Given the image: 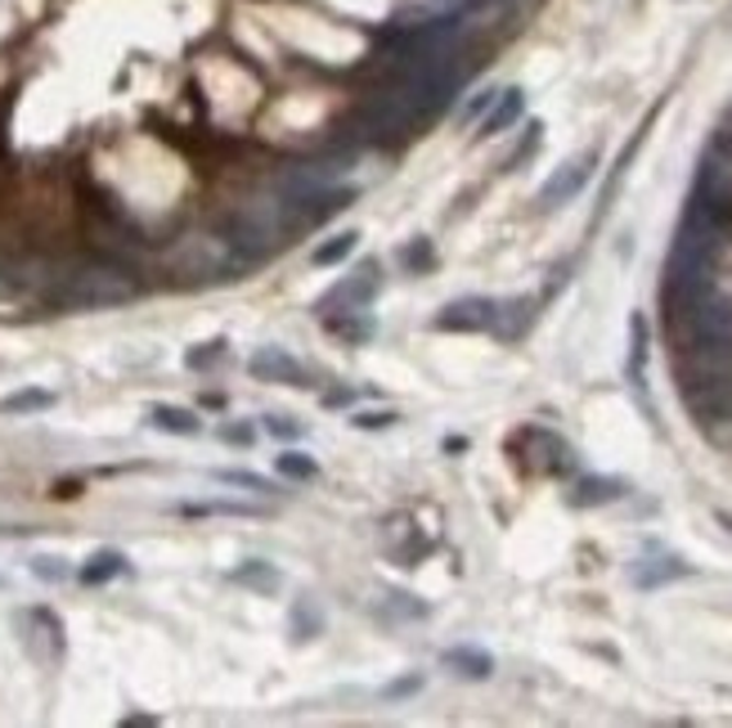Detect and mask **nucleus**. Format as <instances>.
I'll list each match as a JSON object with an SVG mask.
<instances>
[{"label":"nucleus","mask_w":732,"mask_h":728,"mask_svg":"<svg viewBox=\"0 0 732 728\" xmlns=\"http://www.w3.org/2000/svg\"><path fill=\"white\" fill-rule=\"evenodd\" d=\"M615 495H621V486H615V481H607V477H584L580 490L571 495V503H580V509H584V503H607V499H615Z\"/></svg>","instance_id":"f3484780"},{"label":"nucleus","mask_w":732,"mask_h":728,"mask_svg":"<svg viewBox=\"0 0 732 728\" xmlns=\"http://www.w3.org/2000/svg\"><path fill=\"white\" fill-rule=\"evenodd\" d=\"M445 665H455L463 680H485L490 670H494V661H490L481 648H449V652H445Z\"/></svg>","instance_id":"f8f14e48"},{"label":"nucleus","mask_w":732,"mask_h":728,"mask_svg":"<svg viewBox=\"0 0 732 728\" xmlns=\"http://www.w3.org/2000/svg\"><path fill=\"white\" fill-rule=\"evenodd\" d=\"M181 513L185 518H211V513H220V518H261L265 509H256V503H181Z\"/></svg>","instance_id":"2eb2a0df"},{"label":"nucleus","mask_w":732,"mask_h":728,"mask_svg":"<svg viewBox=\"0 0 732 728\" xmlns=\"http://www.w3.org/2000/svg\"><path fill=\"white\" fill-rule=\"evenodd\" d=\"M261 382H288V387H306V369L284 351V347H261L248 365Z\"/></svg>","instance_id":"423d86ee"},{"label":"nucleus","mask_w":732,"mask_h":728,"mask_svg":"<svg viewBox=\"0 0 732 728\" xmlns=\"http://www.w3.org/2000/svg\"><path fill=\"white\" fill-rule=\"evenodd\" d=\"M522 108H526V95L513 86V90H499L494 104H490V113L481 118V135H499V131H509L517 118H522Z\"/></svg>","instance_id":"6e6552de"},{"label":"nucleus","mask_w":732,"mask_h":728,"mask_svg":"<svg viewBox=\"0 0 732 728\" xmlns=\"http://www.w3.org/2000/svg\"><path fill=\"white\" fill-rule=\"evenodd\" d=\"M274 468L284 472L288 481H315V477H319V464H315L310 455H278Z\"/></svg>","instance_id":"a211bd4d"},{"label":"nucleus","mask_w":732,"mask_h":728,"mask_svg":"<svg viewBox=\"0 0 732 728\" xmlns=\"http://www.w3.org/2000/svg\"><path fill=\"white\" fill-rule=\"evenodd\" d=\"M265 427H270L274 436H297V432H302V427H297V423H288V419H265Z\"/></svg>","instance_id":"4be33fe9"},{"label":"nucleus","mask_w":732,"mask_h":728,"mask_svg":"<svg viewBox=\"0 0 732 728\" xmlns=\"http://www.w3.org/2000/svg\"><path fill=\"white\" fill-rule=\"evenodd\" d=\"M535 319V302L531 297H513V302H494V333L499 338H522Z\"/></svg>","instance_id":"0eeeda50"},{"label":"nucleus","mask_w":732,"mask_h":728,"mask_svg":"<svg viewBox=\"0 0 732 728\" xmlns=\"http://www.w3.org/2000/svg\"><path fill=\"white\" fill-rule=\"evenodd\" d=\"M401 261H405L409 270H427L436 257H431V243H427V239H418V243H409V248L401 252Z\"/></svg>","instance_id":"412c9836"},{"label":"nucleus","mask_w":732,"mask_h":728,"mask_svg":"<svg viewBox=\"0 0 732 728\" xmlns=\"http://www.w3.org/2000/svg\"><path fill=\"white\" fill-rule=\"evenodd\" d=\"M328 328L342 333V338H351V343H364V338H369V319H356V315H337V319H328Z\"/></svg>","instance_id":"aec40b11"},{"label":"nucleus","mask_w":732,"mask_h":728,"mask_svg":"<svg viewBox=\"0 0 732 728\" xmlns=\"http://www.w3.org/2000/svg\"><path fill=\"white\" fill-rule=\"evenodd\" d=\"M211 356H220V343H207V351H189V365L198 369V365H207Z\"/></svg>","instance_id":"b1692460"},{"label":"nucleus","mask_w":732,"mask_h":728,"mask_svg":"<svg viewBox=\"0 0 732 728\" xmlns=\"http://www.w3.org/2000/svg\"><path fill=\"white\" fill-rule=\"evenodd\" d=\"M440 333H485L494 328V302L490 297H459L436 315Z\"/></svg>","instance_id":"20e7f679"},{"label":"nucleus","mask_w":732,"mask_h":728,"mask_svg":"<svg viewBox=\"0 0 732 728\" xmlns=\"http://www.w3.org/2000/svg\"><path fill=\"white\" fill-rule=\"evenodd\" d=\"M225 441H252L248 427H225Z\"/></svg>","instance_id":"393cba45"},{"label":"nucleus","mask_w":732,"mask_h":728,"mask_svg":"<svg viewBox=\"0 0 732 728\" xmlns=\"http://www.w3.org/2000/svg\"><path fill=\"white\" fill-rule=\"evenodd\" d=\"M356 243H360V235H356V230L332 235L328 243H319V248L310 252V261H315V265H337V261H347V257L356 252Z\"/></svg>","instance_id":"dca6fc26"},{"label":"nucleus","mask_w":732,"mask_h":728,"mask_svg":"<svg viewBox=\"0 0 732 728\" xmlns=\"http://www.w3.org/2000/svg\"><path fill=\"white\" fill-rule=\"evenodd\" d=\"M356 423L360 427H391V423H396V414H360Z\"/></svg>","instance_id":"5701e85b"},{"label":"nucleus","mask_w":732,"mask_h":728,"mask_svg":"<svg viewBox=\"0 0 732 728\" xmlns=\"http://www.w3.org/2000/svg\"><path fill=\"white\" fill-rule=\"evenodd\" d=\"M149 423H153V427H162V432H176V436H194V432L203 427L189 410H176V405H157V410L149 414Z\"/></svg>","instance_id":"4468645a"},{"label":"nucleus","mask_w":732,"mask_h":728,"mask_svg":"<svg viewBox=\"0 0 732 728\" xmlns=\"http://www.w3.org/2000/svg\"><path fill=\"white\" fill-rule=\"evenodd\" d=\"M216 481H225V486H243V490H256V495H270V481H265V477H256V472H239V468L216 472Z\"/></svg>","instance_id":"6ab92c4d"},{"label":"nucleus","mask_w":732,"mask_h":728,"mask_svg":"<svg viewBox=\"0 0 732 728\" xmlns=\"http://www.w3.org/2000/svg\"><path fill=\"white\" fill-rule=\"evenodd\" d=\"M135 297H140V279L112 261H81L59 284V302L68 311H108V306H127Z\"/></svg>","instance_id":"f257e3e1"},{"label":"nucleus","mask_w":732,"mask_h":728,"mask_svg":"<svg viewBox=\"0 0 732 728\" xmlns=\"http://www.w3.org/2000/svg\"><path fill=\"white\" fill-rule=\"evenodd\" d=\"M50 405H54V391H45V387H23V391H14V396L0 401V414H45Z\"/></svg>","instance_id":"9d476101"},{"label":"nucleus","mask_w":732,"mask_h":728,"mask_svg":"<svg viewBox=\"0 0 732 728\" xmlns=\"http://www.w3.org/2000/svg\"><path fill=\"white\" fill-rule=\"evenodd\" d=\"M293 230V207L278 198V194H256L248 203H239L234 220H230V239L256 261L261 252L278 248L284 243V235Z\"/></svg>","instance_id":"7ed1b4c3"},{"label":"nucleus","mask_w":732,"mask_h":728,"mask_svg":"<svg viewBox=\"0 0 732 728\" xmlns=\"http://www.w3.org/2000/svg\"><path fill=\"white\" fill-rule=\"evenodd\" d=\"M679 576H688V567L679 563V557H652V563H643V567L634 572V585H643V589H656V585H665V580H679Z\"/></svg>","instance_id":"9b49d317"},{"label":"nucleus","mask_w":732,"mask_h":728,"mask_svg":"<svg viewBox=\"0 0 732 728\" xmlns=\"http://www.w3.org/2000/svg\"><path fill=\"white\" fill-rule=\"evenodd\" d=\"M122 572H127V557H122V553H112V548H103V553H95L90 563L81 567V580H86V585H103V580L122 576Z\"/></svg>","instance_id":"ddd939ff"},{"label":"nucleus","mask_w":732,"mask_h":728,"mask_svg":"<svg viewBox=\"0 0 732 728\" xmlns=\"http://www.w3.org/2000/svg\"><path fill=\"white\" fill-rule=\"evenodd\" d=\"M252 257L220 235H185L172 252H166V265L172 274L189 279V284H211V279H234Z\"/></svg>","instance_id":"f03ea898"},{"label":"nucleus","mask_w":732,"mask_h":728,"mask_svg":"<svg viewBox=\"0 0 732 728\" xmlns=\"http://www.w3.org/2000/svg\"><path fill=\"white\" fill-rule=\"evenodd\" d=\"M593 162H598V153H584L580 162H567L561 172L539 189V207H557V203H571L584 185H589V176H593Z\"/></svg>","instance_id":"39448f33"},{"label":"nucleus","mask_w":732,"mask_h":728,"mask_svg":"<svg viewBox=\"0 0 732 728\" xmlns=\"http://www.w3.org/2000/svg\"><path fill=\"white\" fill-rule=\"evenodd\" d=\"M373 289H378V265L373 261H364L360 265V274L356 279H342L328 297H324V306H332V302H347V306H364L369 297H373Z\"/></svg>","instance_id":"1a4fd4ad"}]
</instances>
